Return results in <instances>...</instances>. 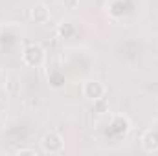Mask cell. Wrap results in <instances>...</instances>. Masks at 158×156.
<instances>
[{
	"mask_svg": "<svg viewBox=\"0 0 158 156\" xmlns=\"http://www.w3.org/2000/svg\"><path fill=\"white\" fill-rule=\"evenodd\" d=\"M22 63L28 66V68H40L46 61V51L42 48V44L39 42H30L24 46L22 50Z\"/></svg>",
	"mask_w": 158,
	"mask_h": 156,
	"instance_id": "cell-1",
	"label": "cell"
},
{
	"mask_svg": "<svg viewBox=\"0 0 158 156\" xmlns=\"http://www.w3.org/2000/svg\"><path fill=\"white\" fill-rule=\"evenodd\" d=\"M40 151L46 154H61L64 151V138L57 130H48L40 140Z\"/></svg>",
	"mask_w": 158,
	"mask_h": 156,
	"instance_id": "cell-2",
	"label": "cell"
},
{
	"mask_svg": "<svg viewBox=\"0 0 158 156\" xmlns=\"http://www.w3.org/2000/svg\"><path fill=\"white\" fill-rule=\"evenodd\" d=\"M83 96L88 99V101H99L107 96V86L98 81V79H88L85 84H83Z\"/></svg>",
	"mask_w": 158,
	"mask_h": 156,
	"instance_id": "cell-3",
	"label": "cell"
},
{
	"mask_svg": "<svg viewBox=\"0 0 158 156\" xmlns=\"http://www.w3.org/2000/svg\"><path fill=\"white\" fill-rule=\"evenodd\" d=\"M140 143H142V149L145 153H156L158 151V130L156 129H147L142 134Z\"/></svg>",
	"mask_w": 158,
	"mask_h": 156,
	"instance_id": "cell-4",
	"label": "cell"
},
{
	"mask_svg": "<svg viewBox=\"0 0 158 156\" xmlns=\"http://www.w3.org/2000/svg\"><path fill=\"white\" fill-rule=\"evenodd\" d=\"M30 18L33 24H46L50 20V7L46 4H35L30 11Z\"/></svg>",
	"mask_w": 158,
	"mask_h": 156,
	"instance_id": "cell-5",
	"label": "cell"
},
{
	"mask_svg": "<svg viewBox=\"0 0 158 156\" xmlns=\"http://www.w3.org/2000/svg\"><path fill=\"white\" fill-rule=\"evenodd\" d=\"M76 31H77V28L72 20H61L55 28V33L59 39H72L76 35Z\"/></svg>",
	"mask_w": 158,
	"mask_h": 156,
	"instance_id": "cell-6",
	"label": "cell"
},
{
	"mask_svg": "<svg viewBox=\"0 0 158 156\" xmlns=\"http://www.w3.org/2000/svg\"><path fill=\"white\" fill-rule=\"evenodd\" d=\"M112 129L114 130H118V134H125V132H129V129H131V121H129V117L127 116H114L112 119Z\"/></svg>",
	"mask_w": 158,
	"mask_h": 156,
	"instance_id": "cell-7",
	"label": "cell"
},
{
	"mask_svg": "<svg viewBox=\"0 0 158 156\" xmlns=\"http://www.w3.org/2000/svg\"><path fill=\"white\" fill-rule=\"evenodd\" d=\"M48 81H50V84L53 88H63L64 86V76L61 72H57V70H53L52 74H48Z\"/></svg>",
	"mask_w": 158,
	"mask_h": 156,
	"instance_id": "cell-8",
	"label": "cell"
},
{
	"mask_svg": "<svg viewBox=\"0 0 158 156\" xmlns=\"http://www.w3.org/2000/svg\"><path fill=\"white\" fill-rule=\"evenodd\" d=\"M63 4H64L66 9H76L79 6V0H63Z\"/></svg>",
	"mask_w": 158,
	"mask_h": 156,
	"instance_id": "cell-9",
	"label": "cell"
},
{
	"mask_svg": "<svg viewBox=\"0 0 158 156\" xmlns=\"http://www.w3.org/2000/svg\"><path fill=\"white\" fill-rule=\"evenodd\" d=\"M17 154H35V149H17Z\"/></svg>",
	"mask_w": 158,
	"mask_h": 156,
	"instance_id": "cell-10",
	"label": "cell"
}]
</instances>
